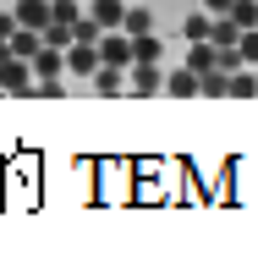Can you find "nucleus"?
<instances>
[{
	"mask_svg": "<svg viewBox=\"0 0 258 258\" xmlns=\"http://www.w3.org/2000/svg\"><path fill=\"white\" fill-rule=\"evenodd\" d=\"M88 17H94L99 28H121V22H126V6H121V0H88Z\"/></svg>",
	"mask_w": 258,
	"mask_h": 258,
	"instance_id": "nucleus-7",
	"label": "nucleus"
},
{
	"mask_svg": "<svg viewBox=\"0 0 258 258\" xmlns=\"http://www.w3.org/2000/svg\"><path fill=\"white\" fill-rule=\"evenodd\" d=\"M204 99H231V72H204Z\"/></svg>",
	"mask_w": 258,
	"mask_h": 258,
	"instance_id": "nucleus-12",
	"label": "nucleus"
},
{
	"mask_svg": "<svg viewBox=\"0 0 258 258\" xmlns=\"http://www.w3.org/2000/svg\"><path fill=\"white\" fill-rule=\"evenodd\" d=\"M6 44H11V55H22V60H33V55L44 50V33H39V28H17V33H11Z\"/></svg>",
	"mask_w": 258,
	"mask_h": 258,
	"instance_id": "nucleus-6",
	"label": "nucleus"
},
{
	"mask_svg": "<svg viewBox=\"0 0 258 258\" xmlns=\"http://www.w3.org/2000/svg\"><path fill=\"white\" fill-rule=\"evenodd\" d=\"M121 83H126V72H121V66H99V72H94V88H99L104 99H115V94H121Z\"/></svg>",
	"mask_w": 258,
	"mask_h": 258,
	"instance_id": "nucleus-10",
	"label": "nucleus"
},
{
	"mask_svg": "<svg viewBox=\"0 0 258 258\" xmlns=\"http://www.w3.org/2000/svg\"><path fill=\"white\" fill-rule=\"evenodd\" d=\"M60 72H66V50L44 44V50L33 55V77H60Z\"/></svg>",
	"mask_w": 258,
	"mask_h": 258,
	"instance_id": "nucleus-8",
	"label": "nucleus"
},
{
	"mask_svg": "<svg viewBox=\"0 0 258 258\" xmlns=\"http://www.w3.org/2000/svg\"><path fill=\"white\" fill-rule=\"evenodd\" d=\"M159 88H165L159 60H132V94H138V99H154Z\"/></svg>",
	"mask_w": 258,
	"mask_h": 258,
	"instance_id": "nucleus-2",
	"label": "nucleus"
},
{
	"mask_svg": "<svg viewBox=\"0 0 258 258\" xmlns=\"http://www.w3.org/2000/svg\"><path fill=\"white\" fill-rule=\"evenodd\" d=\"M33 99H66V83H60V77H39Z\"/></svg>",
	"mask_w": 258,
	"mask_h": 258,
	"instance_id": "nucleus-17",
	"label": "nucleus"
},
{
	"mask_svg": "<svg viewBox=\"0 0 258 258\" xmlns=\"http://www.w3.org/2000/svg\"><path fill=\"white\" fill-rule=\"evenodd\" d=\"M204 11H214V17H225V11H231V0H204Z\"/></svg>",
	"mask_w": 258,
	"mask_h": 258,
	"instance_id": "nucleus-20",
	"label": "nucleus"
},
{
	"mask_svg": "<svg viewBox=\"0 0 258 258\" xmlns=\"http://www.w3.org/2000/svg\"><path fill=\"white\" fill-rule=\"evenodd\" d=\"M33 88H39V77H33V60H22V55H6V60H0V94H11V99H33Z\"/></svg>",
	"mask_w": 258,
	"mask_h": 258,
	"instance_id": "nucleus-1",
	"label": "nucleus"
},
{
	"mask_svg": "<svg viewBox=\"0 0 258 258\" xmlns=\"http://www.w3.org/2000/svg\"><path fill=\"white\" fill-rule=\"evenodd\" d=\"M11 11H17V22H22V28H39V33L55 22V6H50V0H17Z\"/></svg>",
	"mask_w": 258,
	"mask_h": 258,
	"instance_id": "nucleus-3",
	"label": "nucleus"
},
{
	"mask_svg": "<svg viewBox=\"0 0 258 258\" xmlns=\"http://www.w3.org/2000/svg\"><path fill=\"white\" fill-rule=\"evenodd\" d=\"M121 33H132V39H138V33H154V11H149V6H126Z\"/></svg>",
	"mask_w": 258,
	"mask_h": 258,
	"instance_id": "nucleus-9",
	"label": "nucleus"
},
{
	"mask_svg": "<svg viewBox=\"0 0 258 258\" xmlns=\"http://www.w3.org/2000/svg\"><path fill=\"white\" fill-rule=\"evenodd\" d=\"M253 72H258V66H253Z\"/></svg>",
	"mask_w": 258,
	"mask_h": 258,
	"instance_id": "nucleus-21",
	"label": "nucleus"
},
{
	"mask_svg": "<svg viewBox=\"0 0 258 258\" xmlns=\"http://www.w3.org/2000/svg\"><path fill=\"white\" fill-rule=\"evenodd\" d=\"M225 17H236V22H242V33H247V28H258V0H231V11H225Z\"/></svg>",
	"mask_w": 258,
	"mask_h": 258,
	"instance_id": "nucleus-15",
	"label": "nucleus"
},
{
	"mask_svg": "<svg viewBox=\"0 0 258 258\" xmlns=\"http://www.w3.org/2000/svg\"><path fill=\"white\" fill-rule=\"evenodd\" d=\"M132 55H138V60H159V55H165V39H159V33H138V39H132Z\"/></svg>",
	"mask_w": 258,
	"mask_h": 258,
	"instance_id": "nucleus-13",
	"label": "nucleus"
},
{
	"mask_svg": "<svg viewBox=\"0 0 258 258\" xmlns=\"http://www.w3.org/2000/svg\"><path fill=\"white\" fill-rule=\"evenodd\" d=\"M72 33H77V44H99V22H94V17H88V11H83V17H77V22H72Z\"/></svg>",
	"mask_w": 258,
	"mask_h": 258,
	"instance_id": "nucleus-16",
	"label": "nucleus"
},
{
	"mask_svg": "<svg viewBox=\"0 0 258 258\" xmlns=\"http://www.w3.org/2000/svg\"><path fill=\"white\" fill-rule=\"evenodd\" d=\"M236 50H242V60H247V66H258V28H247V33H242V44H236Z\"/></svg>",
	"mask_w": 258,
	"mask_h": 258,
	"instance_id": "nucleus-18",
	"label": "nucleus"
},
{
	"mask_svg": "<svg viewBox=\"0 0 258 258\" xmlns=\"http://www.w3.org/2000/svg\"><path fill=\"white\" fill-rule=\"evenodd\" d=\"M209 33H214V11H204V6H198V11L187 17V39L198 44V39H209Z\"/></svg>",
	"mask_w": 258,
	"mask_h": 258,
	"instance_id": "nucleus-14",
	"label": "nucleus"
},
{
	"mask_svg": "<svg viewBox=\"0 0 258 258\" xmlns=\"http://www.w3.org/2000/svg\"><path fill=\"white\" fill-rule=\"evenodd\" d=\"M99 66H104L99 44H72V50H66V72H72V77H94Z\"/></svg>",
	"mask_w": 258,
	"mask_h": 258,
	"instance_id": "nucleus-4",
	"label": "nucleus"
},
{
	"mask_svg": "<svg viewBox=\"0 0 258 258\" xmlns=\"http://www.w3.org/2000/svg\"><path fill=\"white\" fill-rule=\"evenodd\" d=\"M165 88H170L176 99H198V94H204V77H198L192 66H181V72H170V77H165Z\"/></svg>",
	"mask_w": 258,
	"mask_h": 258,
	"instance_id": "nucleus-5",
	"label": "nucleus"
},
{
	"mask_svg": "<svg viewBox=\"0 0 258 258\" xmlns=\"http://www.w3.org/2000/svg\"><path fill=\"white\" fill-rule=\"evenodd\" d=\"M17 28H22V22H17V11H0V39H11Z\"/></svg>",
	"mask_w": 258,
	"mask_h": 258,
	"instance_id": "nucleus-19",
	"label": "nucleus"
},
{
	"mask_svg": "<svg viewBox=\"0 0 258 258\" xmlns=\"http://www.w3.org/2000/svg\"><path fill=\"white\" fill-rule=\"evenodd\" d=\"M231 99H258V72H247V66L231 72Z\"/></svg>",
	"mask_w": 258,
	"mask_h": 258,
	"instance_id": "nucleus-11",
	"label": "nucleus"
}]
</instances>
